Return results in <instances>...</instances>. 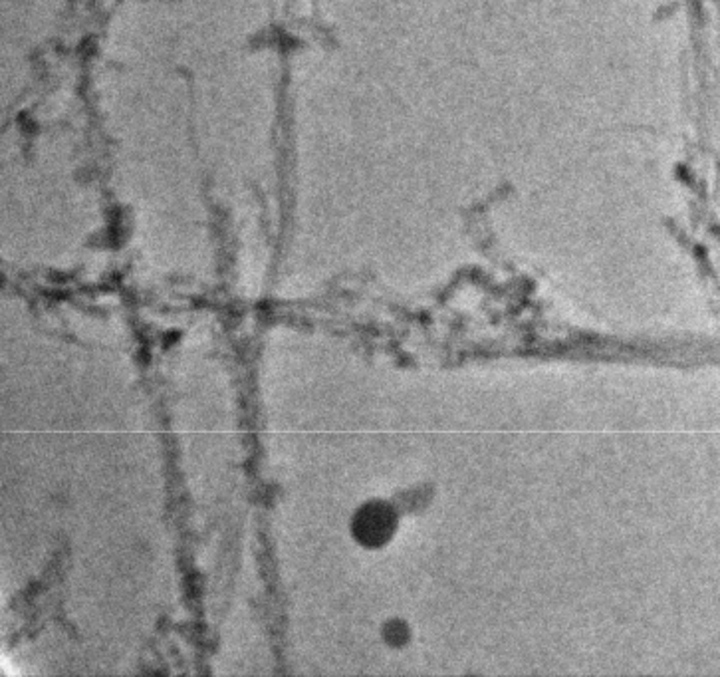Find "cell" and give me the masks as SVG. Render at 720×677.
Here are the masks:
<instances>
[{
	"instance_id": "6da1fadb",
	"label": "cell",
	"mask_w": 720,
	"mask_h": 677,
	"mask_svg": "<svg viewBox=\"0 0 720 677\" xmlns=\"http://www.w3.org/2000/svg\"><path fill=\"white\" fill-rule=\"evenodd\" d=\"M395 529V515L385 505H367L361 509L354 531L356 537L367 546H379L391 537Z\"/></svg>"
}]
</instances>
